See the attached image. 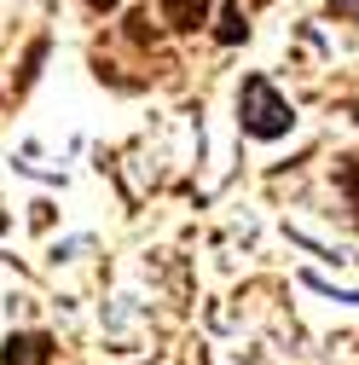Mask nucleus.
<instances>
[{
    "instance_id": "nucleus-1",
    "label": "nucleus",
    "mask_w": 359,
    "mask_h": 365,
    "mask_svg": "<svg viewBox=\"0 0 359 365\" xmlns=\"http://www.w3.org/2000/svg\"><path fill=\"white\" fill-rule=\"evenodd\" d=\"M238 128L249 133V140H284V133L296 128V110H290V99L266 76H244V87H238Z\"/></svg>"
},
{
    "instance_id": "nucleus-2",
    "label": "nucleus",
    "mask_w": 359,
    "mask_h": 365,
    "mask_svg": "<svg viewBox=\"0 0 359 365\" xmlns=\"http://www.w3.org/2000/svg\"><path fill=\"white\" fill-rule=\"evenodd\" d=\"M53 359V336L47 331H18L0 342V365H47Z\"/></svg>"
},
{
    "instance_id": "nucleus-3",
    "label": "nucleus",
    "mask_w": 359,
    "mask_h": 365,
    "mask_svg": "<svg viewBox=\"0 0 359 365\" xmlns=\"http://www.w3.org/2000/svg\"><path fill=\"white\" fill-rule=\"evenodd\" d=\"M157 12H162L168 29H197L203 12H209V0H157Z\"/></svg>"
},
{
    "instance_id": "nucleus-4",
    "label": "nucleus",
    "mask_w": 359,
    "mask_h": 365,
    "mask_svg": "<svg viewBox=\"0 0 359 365\" xmlns=\"http://www.w3.org/2000/svg\"><path fill=\"white\" fill-rule=\"evenodd\" d=\"M244 35H249V24H244V12L232 6V0H220V41H227V47H238Z\"/></svg>"
},
{
    "instance_id": "nucleus-5",
    "label": "nucleus",
    "mask_w": 359,
    "mask_h": 365,
    "mask_svg": "<svg viewBox=\"0 0 359 365\" xmlns=\"http://www.w3.org/2000/svg\"><path fill=\"white\" fill-rule=\"evenodd\" d=\"M336 180H342V192H348V203L359 209V157H342V168H336Z\"/></svg>"
},
{
    "instance_id": "nucleus-6",
    "label": "nucleus",
    "mask_w": 359,
    "mask_h": 365,
    "mask_svg": "<svg viewBox=\"0 0 359 365\" xmlns=\"http://www.w3.org/2000/svg\"><path fill=\"white\" fill-rule=\"evenodd\" d=\"M325 6H331L336 18H353V24H359V0H325Z\"/></svg>"
},
{
    "instance_id": "nucleus-7",
    "label": "nucleus",
    "mask_w": 359,
    "mask_h": 365,
    "mask_svg": "<svg viewBox=\"0 0 359 365\" xmlns=\"http://www.w3.org/2000/svg\"><path fill=\"white\" fill-rule=\"evenodd\" d=\"M87 6H93V12H116V6H122V0H87Z\"/></svg>"
},
{
    "instance_id": "nucleus-8",
    "label": "nucleus",
    "mask_w": 359,
    "mask_h": 365,
    "mask_svg": "<svg viewBox=\"0 0 359 365\" xmlns=\"http://www.w3.org/2000/svg\"><path fill=\"white\" fill-rule=\"evenodd\" d=\"M6 226H12V215H6V209H0V232H6Z\"/></svg>"
}]
</instances>
